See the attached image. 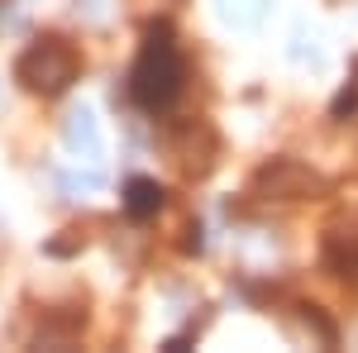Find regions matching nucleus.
<instances>
[{
  "label": "nucleus",
  "instance_id": "1",
  "mask_svg": "<svg viewBox=\"0 0 358 353\" xmlns=\"http://www.w3.org/2000/svg\"><path fill=\"white\" fill-rule=\"evenodd\" d=\"M177 91H182V57H177L172 34L158 24V29H148V38L138 48V62L129 72V96H134L138 110L158 115V110H167L177 101Z\"/></svg>",
  "mask_w": 358,
  "mask_h": 353
},
{
  "label": "nucleus",
  "instance_id": "2",
  "mask_svg": "<svg viewBox=\"0 0 358 353\" xmlns=\"http://www.w3.org/2000/svg\"><path fill=\"white\" fill-rule=\"evenodd\" d=\"M77 72H82V57L57 34L34 38L24 53L15 57V82L24 86V91H34V96H62L67 86L77 82Z\"/></svg>",
  "mask_w": 358,
  "mask_h": 353
},
{
  "label": "nucleus",
  "instance_id": "4",
  "mask_svg": "<svg viewBox=\"0 0 358 353\" xmlns=\"http://www.w3.org/2000/svg\"><path fill=\"white\" fill-rule=\"evenodd\" d=\"M268 5H273V0H215V15H220V24H224V29L253 34V29L263 24Z\"/></svg>",
  "mask_w": 358,
  "mask_h": 353
},
{
  "label": "nucleus",
  "instance_id": "8",
  "mask_svg": "<svg viewBox=\"0 0 358 353\" xmlns=\"http://www.w3.org/2000/svg\"><path fill=\"white\" fill-rule=\"evenodd\" d=\"M96 187H101L96 172H86V177H62V191H96Z\"/></svg>",
  "mask_w": 358,
  "mask_h": 353
},
{
  "label": "nucleus",
  "instance_id": "3",
  "mask_svg": "<svg viewBox=\"0 0 358 353\" xmlns=\"http://www.w3.org/2000/svg\"><path fill=\"white\" fill-rule=\"evenodd\" d=\"M62 138H67L72 158H101V124H96V115H91L86 106H77L72 115H67Z\"/></svg>",
  "mask_w": 358,
  "mask_h": 353
},
{
  "label": "nucleus",
  "instance_id": "6",
  "mask_svg": "<svg viewBox=\"0 0 358 353\" xmlns=\"http://www.w3.org/2000/svg\"><path fill=\"white\" fill-rule=\"evenodd\" d=\"M124 206H129V215H138V219L158 215V206H163V187H158L153 177H134V182H129V196H124Z\"/></svg>",
  "mask_w": 358,
  "mask_h": 353
},
{
  "label": "nucleus",
  "instance_id": "7",
  "mask_svg": "<svg viewBox=\"0 0 358 353\" xmlns=\"http://www.w3.org/2000/svg\"><path fill=\"white\" fill-rule=\"evenodd\" d=\"M325 263H330L334 272H344V277H349V272L358 277V234H339V229H334L330 244H325Z\"/></svg>",
  "mask_w": 358,
  "mask_h": 353
},
{
  "label": "nucleus",
  "instance_id": "5",
  "mask_svg": "<svg viewBox=\"0 0 358 353\" xmlns=\"http://www.w3.org/2000/svg\"><path fill=\"white\" fill-rule=\"evenodd\" d=\"M258 182H263V187H273V191H287V196L315 191V177H310L306 167H296V163H277V167H268Z\"/></svg>",
  "mask_w": 358,
  "mask_h": 353
}]
</instances>
